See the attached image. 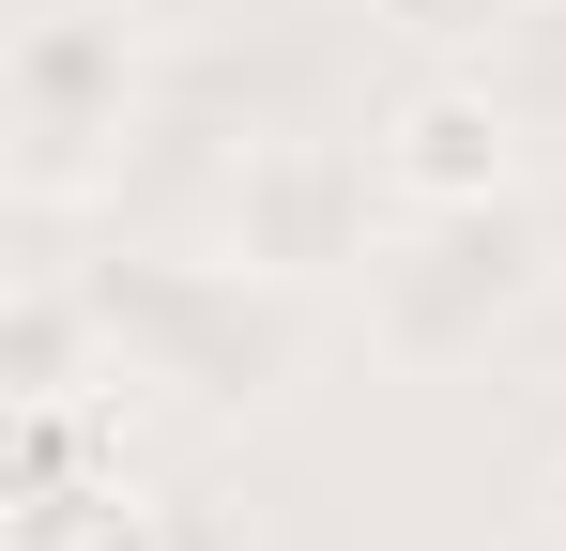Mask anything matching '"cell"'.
<instances>
[{
  "mask_svg": "<svg viewBox=\"0 0 566 551\" xmlns=\"http://www.w3.org/2000/svg\"><path fill=\"white\" fill-rule=\"evenodd\" d=\"M429 246H398V261H368V306H382V353H413V367H444L474 353L536 276H552V230L521 215V199H474V215H413Z\"/></svg>",
  "mask_w": 566,
  "mask_h": 551,
  "instance_id": "6da1fadb",
  "label": "cell"
},
{
  "mask_svg": "<svg viewBox=\"0 0 566 551\" xmlns=\"http://www.w3.org/2000/svg\"><path fill=\"white\" fill-rule=\"evenodd\" d=\"M123 107H138L123 15L62 0V15L15 31V184H31V199H77V184L107 169V138H123Z\"/></svg>",
  "mask_w": 566,
  "mask_h": 551,
  "instance_id": "7a4b0ae2",
  "label": "cell"
},
{
  "mask_svg": "<svg viewBox=\"0 0 566 551\" xmlns=\"http://www.w3.org/2000/svg\"><path fill=\"white\" fill-rule=\"evenodd\" d=\"M505 92L474 77H429L413 107H398V138H382V199L398 215H474V199H505Z\"/></svg>",
  "mask_w": 566,
  "mask_h": 551,
  "instance_id": "3957f363",
  "label": "cell"
},
{
  "mask_svg": "<svg viewBox=\"0 0 566 551\" xmlns=\"http://www.w3.org/2000/svg\"><path fill=\"white\" fill-rule=\"evenodd\" d=\"M230 230H245V276L353 261V169H337V154H261V184L230 199Z\"/></svg>",
  "mask_w": 566,
  "mask_h": 551,
  "instance_id": "277c9868",
  "label": "cell"
},
{
  "mask_svg": "<svg viewBox=\"0 0 566 551\" xmlns=\"http://www.w3.org/2000/svg\"><path fill=\"white\" fill-rule=\"evenodd\" d=\"M0 551H154V506L123 490V475H77V490H15V521H0Z\"/></svg>",
  "mask_w": 566,
  "mask_h": 551,
  "instance_id": "5b68a950",
  "label": "cell"
},
{
  "mask_svg": "<svg viewBox=\"0 0 566 551\" xmlns=\"http://www.w3.org/2000/svg\"><path fill=\"white\" fill-rule=\"evenodd\" d=\"M15 398H77V306L15 291Z\"/></svg>",
  "mask_w": 566,
  "mask_h": 551,
  "instance_id": "8992f818",
  "label": "cell"
},
{
  "mask_svg": "<svg viewBox=\"0 0 566 551\" xmlns=\"http://www.w3.org/2000/svg\"><path fill=\"white\" fill-rule=\"evenodd\" d=\"M398 15H413V31H490L505 0H398Z\"/></svg>",
  "mask_w": 566,
  "mask_h": 551,
  "instance_id": "52a82bcc",
  "label": "cell"
}]
</instances>
